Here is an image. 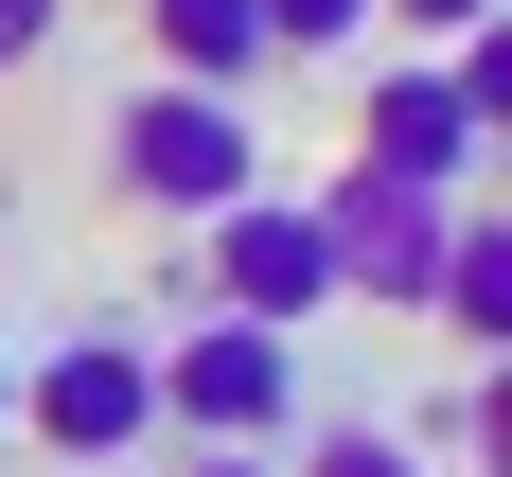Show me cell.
Wrapping results in <instances>:
<instances>
[{
    "label": "cell",
    "instance_id": "obj_1",
    "mask_svg": "<svg viewBox=\"0 0 512 477\" xmlns=\"http://www.w3.org/2000/svg\"><path fill=\"white\" fill-rule=\"evenodd\" d=\"M106 177L159 212V230H212L230 195H265V124L230 89H124V124H106Z\"/></svg>",
    "mask_w": 512,
    "mask_h": 477
},
{
    "label": "cell",
    "instance_id": "obj_2",
    "mask_svg": "<svg viewBox=\"0 0 512 477\" xmlns=\"http://www.w3.org/2000/svg\"><path fill=\"white\" fill-rule=\"evenodd\" d=\"M18 424L53 442V477H142V460H159V354L89 318V336L18 354Z\"/></svg>",
    "mask_w": 512,
    "mask_h": 477
},
{
    "label": "cell",
    "instance_id": "obj_3",
    "mask_svg": "<svg viewBox=\"0 0 512 477\" xmlns=\"http://www.w3.org/2000/svg\"><path fill=\"white\" fill-rule=\"evenodd\" d=\"M301 424V336H265V318H195L177 354H159V442H195V460H265Z\"/></svg>",
    "mask_w": 512,
    "mask_h": 477
},
{
    "label": "cell",
    "instance_id": "obj_4",
    "mask_svg": "<svg viewBox=\"0 0 512 477\" xmlns=\"http://www.w3.org/2000/svg\"><path fill=\"white\" fill-rule=\"evenodd\" d=\"M301 212H318V248H336V301H371V318H424V283H442V230H460L477 195H407V177L336 159Z\"/></svg>",
    "mask_w": 512,
    "mask_h": 477
},
{
    "label": "cell",
    "instance_id": "obj_5",
    "mask_svg": "<svg viewBox=\"0 0 512 477\" xmlns=\"http://www.w3.org/2000/svg\"><path fill=\"white\" fill-rule=\"evenodd\" d=\"M354 159H371V177H407V195H477L495 124L442 89V53H389V71L354 89Z\"/></svg>",
    "mask_w": 512,
    "mask_h": 477
},
{
    "label": "cell",
    "instance_id": "obj_6",
    "mask_svg": "<svg viewBox=\"0 0 512 477\" xmlns=\"http://www.w3.org/2000/svg\"><path fill=\"white\" fill-rule=\"evenodd\" d=\"M336 301V248H318L301 195H230L212 212V318H265V336H301Z\"/></svg>",
    "mask_w": 512,
    "mask_h": 477
},
{
    "label": "cell",
    "instance_id": "obj_7",
    "mask_svg": "<svg viewBox=\"0 0 512 477\" xmlns=\"http://www.w3.org/2000/svg\"><path fill=\"white\" fill-rule=\"evenodd\" d=\"M142 36H159V89H230V106H248L265 71H283L248 0H142Z\"/></svg>",
    "mask_w": 512,
    "mask_h": 477
},
{
    "label": "cell",
    "instance_id": "obj_8",
    "mask_svg": "<svg viewBox=\"0 0 512 477\" xmlns=\"http://www.w3.org/2000/svg\"><path fill=\"white\" fill-rule=\"evenodd\" d=\"M424 318H442L460 354H512V230H495V212H460V230H442V283H424Z\"/></svg>",
    "mask_w": 512,
    "mask_h": 477
},
{
    "label": "cell",
    "instance_id": "obj_9",
    "mask_svg": "<svg viewBox=\"0 0 512 477\" xmlns=\"http://www.w3.org/2000/svg\"><path fill=\"white\" fill-rule=\"evenodd\" d=\"M265 18V53L283 71H318V53H371V0H248Z\"/></svg>",
    "mask_w": 512,
    "mask_h": 477
},
{
    "label": "cell",
    "instance_id": "obj_10",
    "mask_svg": "<svg viewBox=\"0 0 512 477\" xmlns=\"http://www.w3.org/2000/svg\"><path fill=\"white\" fill-rule=\"evenodd\" d=\"M283 477H442V460H424L407 424H318V442H301Z\"/></svg>",
    "mask_w": 512,
    "mask_h": 477
},
{
    "label": "cell",
    "instance_id": "obj_11",
    "mask_svg": "<svg viewBox=\"0 0 512 477\" xmlns=\"http://www.w3.org/2000/svg\"><path fill=\"white\" fill-rule=\"evenodd\" d=\"M371 18H407V36H424V53H460V36H477V18H512V0H371Z\"/></svg>",
    "mask_w": 512,
    "mask_h": 477
},
{
    "label": "cell",
    "instance_id": "obj_12",
    "mask_svg": "<svg viewBox=\"0 0 512 477\" xmlns=\"http://www.w3.org/2000/svg\"><path fill=\"white\" fill-rule=\"evenodd\" d=\"M53 36H71V0H0V71H36Z\"/></svg>",
    "mask_w": 512,
    "mask_h": 477
},
{
    "label": "cell",
    "instance_id": "obj_13",
    "mask_svg": "<svg viewBox=\"0 0 512 477\" xmlns=\"http://www.w3.org/2000/svg\"><path fill=\"white\" fill-rule=\"evenodd\" d=\"M177 477H283V460H177Z\"/></svg>",
    "mask_w": 512,
    "mask_h": 477
},
{
    "label": "cell",
    "instance_id": "obj_14",
    "mask_svg": "<svg viewBox=\"0 0 512 477\" xmlns=\"http://www.w3.org/2000/svg\"><path fill=\"white\" fill-rule=\"evenodd\" d=\"M0 424H18V354H0Z\"/></svg>",
    "mask_w": 512,
    "mask_h": 477
}]
</instances>
